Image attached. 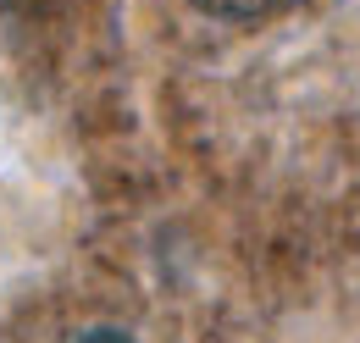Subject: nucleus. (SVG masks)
<instances>
[{
	"label": "nucleus",
	"instance_id": "f03ea898",
	"mask_svg": "<svg viewBox=\"0 0 360 343\" xmlns=\"http://www.w3.org/2000/svg\"><path fill=\"white\" fill-rule=\"evenodd\" d=\"M72 343H134L128 332H111V327H94V332H84V338H72Z\"/></svg>",
	"mask_w": 360,
	"mask_h": 343
},
{
	"label": "nucleus",
	"instance_id": "f257e3e1",
	"mask_svg": "<svg viewBox=\"0 0 360 343\" xmlns=\"http://www.w3.org/2000/svg\"><path fill=\"white\" fill-rule=\"evenodd\" d=\"M200 11H211V17H233V22H244V17H261L271 0H194Z\"/></svg>",
	"mask_w": 360,
	"mask_h": 343
}]
</instances>
